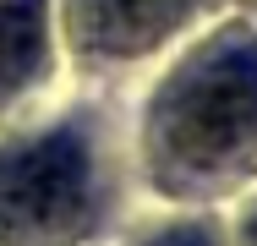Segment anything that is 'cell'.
Segmentation results:
<instances>
[{"label": "cell", "instance_id": "6da1fadb", "mask_svg": "<svg viewBox=\"0 0 257 246\" xmlns=\"http://www.w3.org/2000/svg\"><path fill=\"white\" fill-rule=\"evenodd\" d=\"M257 143V39L224 33L192 55L154 109V153L164 175L203 181Z\"/></svg>", "mask_w": 257, "mask_h": 246}, {"label": "cell", "instance_id": "7a4b0ae2", "mask_svg": "<svg viewBox=\"0 0 257 246\" xmlns=\"http://www.w3.org/2000/svg\"><path fill=\"white\" fill-rule=\"evenodd\" d=\"M93 208V164L77 132H50L39 143L0 153V241L55 246L82 230Z\"/></svg>", "mask_w": 257, "mask_h": 246}, {"label": "cell", "instance_id": "3957f363", "mask_svg": "<svg viewBox=\"0 0 257 246\" xmlns=\"http://www.w3.org/2000/svg\"><path fill=\"white\" fill-rule=\"evenodd\" d=\"M181 6L186 0H71L66 22L88 55H143L181 22Z\"/></svg>", "mask_w": 257, "mask_h": 246}, {"label": "cell", "instance_id": "277c9868", "mask_svg": "<svg viewBox=\"0 0 257 246\" xmlns=\"http://www.w3.org/2000/svg\"><path fill=\"white\" fill-rule=\"evenodd\" d=\"M44 60V0H0V104Z\"/></svg>", "mask_w": 257, "mask_h": 246}, {"label": "cell", "instance_id": "5b68a950", "mask_svg": "<svg viewBox=\"0 0 257 246\" xmlns=\"http://www.w3.org/2000/svg\"><path fill=\"white\" fill-rule=\"evenodd\" d=\"M154 246H213V241H208L203 230H170V235H159Z\"/></svg>", "mask_w": 257, "mask_h": 246}, {"label": "cell", "instance_id": "8992f818", "mask_svg": "<svg viewBox=\"0 0 257 246\" xmlns=\"http://www.w3.org/2000/svg\"><path fill=\"white\" fill-rule=\"evenodd\" d=\"M241 246H257V208L246 213V235H241Z\"/></svg>", "mask_w": 257, "mask_h": 246}]
</instances>
